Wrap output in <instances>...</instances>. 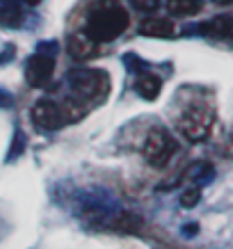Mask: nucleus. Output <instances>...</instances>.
<instances>
[{
  "mask_svg": "<svg viewBox=\"0 0 233 249\" xmlns=\"http://www.w3.org/2000/svg\"><path fill=\"white\" fill-rule=\"evenodd\" d=\"M128 23H130V16L124 9V5H119L117 0H101L98 5L91 7L83 32L94 44H108L126 32Z\"/></svg>",
  "mask_w": 233,
  "mask_h": 249,
  "instance_id": "obj_1",
  "label": "nucleus"
},
{
  "mask_svg": "<svg viewBox=\"0 0 233 249\" xmlns=\"http://www.w3.org/2000/svg\"><path fill=\"white\" fill-rule=\"evenodd\" d=\"M69 91L80 101H94L106 96L110 89V78L101 69H73L64 78Z\"/></svg>",
  "mask_w": 233,
  "mask_h": 249,
  "instance_id": "obj_2",
  "label": "nucleus"
},
{
  "mask_svg": "<svg viewBox=\"0 0 233 249\" xmlns=\"http://www.w3.org/2000/svg\"><path fill=\"white\" fill-rule=\"evenodd\" d=\"M213 121H215L213 110L203 106H192L180 112V117L176 119V128L180 130L183 137H188L190 142H203L211 135Z\"/></svg>",
  "mask_w": 233,
  "mask_h": 249,
  "instance_id": "obj_3",
  "label": "nucleus"
},
{
  "mask_svg": "<svg viewBox=\"0 0 233 249\" xmlns=\"http://www.w3.org/2000/svg\"><path fill=\"white\" fill-rule=\"evenodd\" d=\"M176 149H179V144L169 135V130L153 128L149 135H146V140H144L142 153L151 167L162 169V167L169 165V160H172V156L176 153Z\"/></svg>",
  "mask_w": 233,
  "mask_h": 249,
  "instance_id": "obj_4",
  "label": "nucleus"
},
{
  "mask_svg": "<svg viewBox=\"0 0 233 249\" xmlns=\"http://www.w3.org/2000/svg\"><path fill=\"white\" fill-rule=\"evenodd\" d=\"M55 41L53 44H41L37 53L28 57L25 62V80L30 87H44L51 78H53V71H55Z\"/></svg>",
  "mask_w": 233,
  "mask_h": 249,
  "instance_id": "obj_5",
  "label": "nucleus"
},
{
  "mask_svg": "<svg viewBox=\"0 0 233 249\" xmlns=\"http://www.w3.org/2000/svg\"><path fill=\"white\" fill-rule=\"evenodd\" d=\"M30 117L39 128L44 130H60L67 126L69 121H73V117H71L67 107L60 106L57 101H51V98L37 101L30 110Z\"/></svg>",
  "mask_w": 233,
  "mask_h": 249,
  "instance_id": "obj_6",
  "label": "nucleus"
},
{
  "mask_svg": "<svg viewBox=\"0 0 233 249\" xmlns=\"http://www.w3.org/2000/svg\"><path fill=\"white\" fill-rule=\"evenodd\" d=\"M197 28H199V35H203V37L233 44V14H219L211 21L197 25Z\"/></svg>",
  "mask_w": 233,
  "mask_h": 249,
  "instance_id": "obj_7",
  "label": "nucleus"
},
{
  "mask_svg": "<svg viewBox=\"0 0 233 249\" xmlns=\"http://www.w3.org/2000/svg\"><path fill=\"white\" fill-rule=\"evenodd\" d=\"M140 35L142 37H153V39H172L176 35V28L167 18H146L140 25Z\"/></svg>",
  "mask_w": 233,
  "mask_h": 249,
  "instance_id": "obj_8",
  "label": "nucleus"
},
{
  "mask_svg": "<svg viewBox=\"0 0 233 249\" xmlns=\"http://www.w3.org/2000/svg\"><path fill=\"white\" fill-rule=\"evenodd\" d=\"M135 91L137 96H142L144 101H156L158 94L162 91V80L153 73H146V71H140V76L135 80Z\"/></svg>",
  "mask_w": 233,
  "mask_h": 249,
  "instance_id": "obj_9",
  "label": "nucleus"
},
{
  "mask_svg": "<svg viewBox=\"0 0 233 249\" xmlns=\"http://www.w3.org/2000/svg\"><path fill=\"white\" fill-rule=\"evenodd\" d=\"M96 53V44L91 41L85 32H78V35H71L69 37V55L75 57V60H87Z\"/></svg>",
  "mask_w": 233,
  "mask_h": 249,
  "instance_id": "obj_10",
  "label": "nucleus"
},
{
  "mask_svg": "<svg viewBox=\"0 0 233 249\" xmlns=\"http://www.w3.org/2000/svg\"><path fill=\"white\" fill-rule=\"evenodd\" d=\"M23 18H25V14H23L21 5L16 0L2 2V7H0V25H5L9 30H16V28H21Z\"/></svg>",
  "mask_w": 233,
  "mask_h": 249,
  "instance_id": "obj_11",
  "label": "nucleus"
},
{
  "mask_svg": "<svg viewBox=\"0 0 233 249\" xmlns=\"http://www.w3.org/2000/svg\"><path fill=\"white\" fill-rule=\"evenodd\" d=\"M203 9V0H167V12L172 16H195Z\"/></svg>",
  "mask_w": 233,
  "mask_h": 249,
  "instance_id": "obj_12",
  "label": "nucleus"
},
{
  "mask_svg": "<svg viewBox=\"0 0 233 249\" xmlns=\"http://www.w3.org/2000/svg\"><path fill=\"white\" fill-rule=\"evenodd\" d=\"M185 174H188V178L195 183V185L201 188V185H208V183L215 178V167L208 165V162H195Z\"/></svg>",
  "mask_w": 233,
  "mask_h": 249,
  "instance_id": "obj_13",
  "label": "nucleus"
},
{
  "mask_svg": "<svg viewBox=\"0 0 233 249\" xmlns=\"http://www.w3.org/2000/svg\"><path fill=\"white\" fill-rule=\"evenodd\" d=\"M199 201H201V190L199 188H190L180 195V206H185V208H192V206H197Z\"/></svg>",
  "mask_w": 233,
  "mask_h": 249,
  "instance_id": "obj_14",
  "label": "nucleus"
},
{
  "mask_svg": "<svg viewBox=\"0 0 233 249\" xmlns=\"http://www.w3.org/2000/svg\"><path fill=\"white\" fill-rule=\"evenodd\" d=\"M130 5L142 14H153L160 7V0H130Z\"/></svg>",
  "mask_w": 233,
  "mask_h": 249,
  "instance_id": "obj_15",
  "label": "nucleus"
},
{
  "mask_svg": "<svg viewBox=\"0 0 233 249\" xmlns=\"http://www.w3.org/2000/svg\"><path fill=\"white\" fill-rule=\"evenodd\" d=\"M185 235H197L199 233V224L197 222H192V224H185V231H183Z\"/></svg>",
  "mask_w": 233,
  "mask_h": 249,
  "instance_id": "obj_16",
  "label": "nucleus"
},
{
  "mask_svg": "<svg viewBox=\"0 0 233 249\" xmlns=\"http://www.w3.org/2000/svg\"><path fill=\"white\" fill-rule=\"evenodd\" d=\"M21 2H23V5H28V7H37L41 0H21Z\"/></svg>",
  "mask_w": 233,
  "mask_h": 249,
  "instance_id": "obj_17",
  "label": "nucleus"
},
{
  "mask_svg": "<svg viewBox=\"0 0 233 249\" xmlns=\"http://www.w3.org/2000/svg\"><path fill=\"white\" fill-rule=\"evenodd\" d=\"M213 2H215V5H222V7H224V5H233V0H213Z\"/></svg>",
  "mask_w": 233,
  "mask_h": 249,
  "instance_id": "obj_18",
  "label": "nucleus"
}]
</instances>
